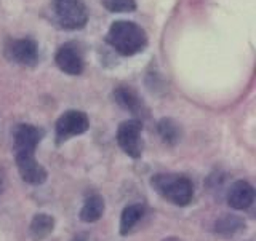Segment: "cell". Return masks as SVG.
<instances>
[{
    "instance_id": "cell-1",
    "label": "cell",
    "mask_w": 256,
    "mask_h": 241,
    "mask_svg": "<svg viewBox=\"0 0 256 241\" xmlns=\"http://www.w3.org/2000/svg\"><path fill=\"white\" fill-rule=\"evenodd\" d=\"M148 42V32L134 21H114L106 34V43L120 56L142 53Z\"/></svg>"
},
{
    "instance_id": "cell-2",
    "label": "cell",
    "mask_w": 256,
    "mask_h": 241,
    "mask_svg": "<svg viewBox=\"0 0 256 241\" xmlns=\"http://www.w3.org/2000/svg\"><path fill=\"white\" fill-rule=\"evenodd\" d=\"M150 186L160 197L176 206H188L194 197V186L186 176L156 174L152 176Z\"/></svg>"
},
{
    "instance_id": "cell-3",
    "label": "cell",
    "mask_w": 256,
    "mask_h": 241,
    "mask_svg": "<svg viewBox=\"0 0 256 241\" xmlns=\"http://www.w3.org/2000/svg\"><path fill=\"white\" fill-rule=\"evenodd\" d=\"M56 21L64 30H80L88 22V8L84 0H53Z\"/></svg>"
},
{
    "instance_id": "cell-4",
    "label": "cell",
    "mask_w": 256,
    "mask_h": 241,
    "mask_svg": "<svg viewBox=\"0 0 256 241\" xmlns=\"http://www.w3.org/2000/svg\"><path fill=\"white\" fill-rule=\"evenodd\" d=\"M4 54L8 61L20 66H36L38 61V43L30 37L8 38L4 46Z\"/></svg>"
},
{
    "instance_id": "cell-5",
    "label": "cell",
    "mask_w": 256,
    "mask_h": 241,
    "mask_svg": "<svg viewBox=\"0 0 256 241\" xmlns=\"http://www.w3.org/2000/svg\"><path fill=\"white\" fill-rule=\"evenodd\" d=\"M142 122L138 118L125 120L120 123L117 130V144L128 157L132 158H140L142 155Z\"/></svg>"
},
{
    "instance_id": "cell-6",
    "label": "cell",
    "mask_w": 256,
    "mask_h": 241,
    "mask_svg": "<svg viewBox=\"0 0 256 241\" xmlns=\"http://www.w3.org/2000/svg\"><path fill=\"white\" fill-rule=\"evenodd\" d=\"M88 128H90V120L85 112L66 110L56 120V139H58V144H62L74 136L86 133Z\"/></svg>"
},
{
    "instance_id": "cell-7",
    "label": "cell",
    "mask_w": 256,
    "mask_h": 241,
    "mask_svg": "<svg viewBox=\"0 0 256 241\" xmlns=\"http://www.w3.org/2000/svg\"><path fill=\"white\" fill-rule=\"evenodd\" d=\"M54 62L61 72L68 75H80L85 70L84 50L77 42H66L58 48Z\"/></svg>"
},
{
    "instance_id": "cell-8",
    "label": "cell",
    "mask_w": 256,
    "mask_h": 241,
    "mask_svg": "<svg viewBox=\"0 0 256 241\" xmlns=\"http://www.w3.org/2000/svg\"><path fill=\"white\" fill-rule=\"evenodd\" d=\"M42 138H44V130H40V128L29 123L18 125L13 133L14 154H34Z\"/></svg>"
},
{
    "instance_id": "cell-9",
    "label": "cell",
    "mask_w": 256,
    "mask_h": 241,
    "mask_svg": "<svg viewBox=\"0 0 256 241\" xmlns=\"http://www.w3.org/2000/svg\"><path fill=\"white\" fill-rule=\"evenodd\" d=\"M14 157L20 176L24 182L30 184V186H42L46 181V170L37 162L34 154H14Z\"/></svg>"
},
{
    "instance_id": "cell-10",
    "label": "cell",
    "mask_w": 256,
    "mask_h": 241,
    "mask_svg": "<svg viewBox=\"0 0 256 241\" xmlns=\"http://www.w3.org/2000/svg\"><path fill=\"white\" fill-rule=\"evenodd\" d=\"M114 101L124 110L132 112L134 117H146L149 110L144 104L142 98L136 93L132 86H117L114 90Z\"/></svg>"
},
{
    "instance_id": "cell-11",
    "label": "cell",
    "mask_w": 256,
    "mask_h": 241,
    "mask_svg": "<svg viewBox=\"0 0 256 241\" xmlns=\"http://www.w3.org/2000/svg\"><path fill=\"white\" fill-rule=\"evenodd\" d=\"M228 205L237 211L248 210L254 202V189L246 181H236L228 190Z\"/></svg>"
},
{
    "instance_id": "cell-12",
    "label": "cell",
    "mask_w": 256,
    "mask_h": 241,
    "mask_svg": "<svg viewBox=\"0 0 256 241\" xmlns=\"http://www.w3.org/2000/svg\"><path fill=\"white\" fill-rule=\"evenodd\" d=\"M106 205H104V198L101 195H92L85 200V203L80 210V221L92 224L102 218Z\"/></svg>"
},
{
    "instance_id": "cell-13",
    "label": "cell",
    "mask_w": 256,
    "mask_h": 241,
    "mask_svg": "<svg viewBox=\"0 0 256 241\" xmlns=\"http://www.w3.org/2000/svg\"><path fill=\"white\" fill-rule=\"evenodd\" d=\"M54 229V219L50 214L38 213L30 222V237L36 241H42L52 234Z\"/></svg>"
},
{
    "instance_id": "cell-14",
    "label": "cell",
    "mask_w": 256,
    "mask_h": 241,
    "mask_svg": "<svg viewBox=\"0 0 256 241\" xmlns=\"http://www.w3.org/2000/svg\"><path fill=\"white\" fill-rule=\"evenodd\" d=\"M144 216V206L136 203V205H128L122 211L120 216V235H128L132 229L138 224Z\"/></svg>"
},
{
    "instance_id": "cell-15",
    "label": "cell",
    "mask_w": 256,
    "mask_h": 241,
    "mask_svg": "<svg viewBox=\"0 0 256 241\" xmlns=\"http://www.w3.org/2000/svg\"><path fill=\"white\" fill-rule=\"evenodd\" d=\"M157 131L160 134V138L168 146H174L181 141V126L174 122L173 118H162L157 123Z\"/></svg>"
},
{
    "instance_id": "cell-16",
    "label": "cell",
    "mask_w": 256,
    "mask_h": 241,
    "mask_svg": "<svg viewBox=\"0 0 256 241\" xmlns=\"http://www.w3.org/2000/svg\"><path fill=\"white\" fill-rule=\"evenodd\" d=\"M214 229H216V232H218L220 235L230 237V235H236L237 232L244 230L245 229V222H244V219H240L238 216L224 214L218 221H216Z\"/></svg>"
},
{
    "instance_id": "cell-17",
    "label": "cell",
    "mask_w": 256,
    "mask_h": 241,
    "mask_svg": "<svg viewBox=\"0 0 256 241\" xmlns=\"http://www.w3.org/2000/svg\"><path fill=\"white\" fill-rule=\"evenodd\" d=\"M101 5L110 13H133L136 10V0H101Z\"/></svg>"
},
{
    "instance_id": "cell-18",
    "label": "cell",
    "mask_w": 256,
    "mask_h": 241,
    "mask_svg": "<svg viewBox=\"0 0 256 241\" xmlns=\"http://www.w3.org/2000/svg\"><path fill=\"white\" fill-rule=\"evenodd\" d=\"M162 241H182L180 238H176V237H168V238H164Z\"/></svg>"
},
{
    "instance_id": "cell-19",
    "label": "cell",
    "mask_w": 256,
    "mask_h": 241,
    "mask_svg": "<svg viewBox=\"0 0 256 241\" xmlns=\"http://www.w3.org/2000/svg\"><path fill=\"white\" fill-rule=\"evenodd\" d=\"M2 187H4V178H2V174H0V194H2Z\"/></svg>"
},
{
    "instance_id": "cell-20",
    "label": "cell",
    "mask_w": 256,
    "mask_h": 241,
    "mask_svg": "<svg viewBox=\"0 0 256 241\" xmlns=\"http://www.w3.org/2000/svg\"><path fill=\"white\" fill-rule=\"evenodd\" d=\"M74 241H82V240H80V238H76V240H74Z\"/></svg>"
}]
</instances>
